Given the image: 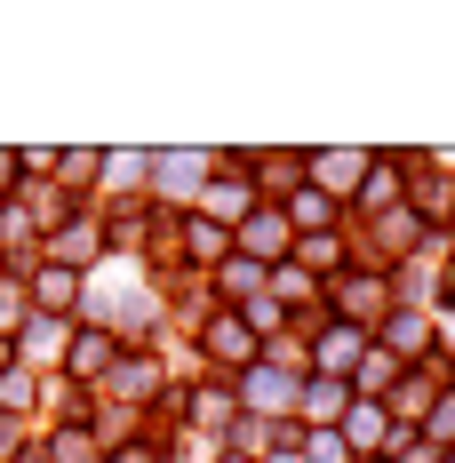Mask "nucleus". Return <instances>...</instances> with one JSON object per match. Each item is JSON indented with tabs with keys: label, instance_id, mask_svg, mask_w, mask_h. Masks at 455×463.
I'll return each instance as SVG.
<instances>
[{
	"label": "nucleus",
	"instance_id": "nucleus-14",
	"mask_svg": "<svg viewBox=\"0 0 455 463\" xmlns=\"http://www.w3.org/2000/svg\"><path fill=\"white\" fill-rule=\"evenodd\" d=\"M400 200H408V168H400V160H375L367 184H360V208H367V216H384V208H400Z\"/></svg>",
	"mask_w": 455,
	"mask_h": 463
},
{
	"label": "nucleus",
	"instance_id": "nucleus-7",
	"mask_svg": "<svg viewBox=\"0 0 455 463\" xmlns=\"http://www.w3.org/2000/svg\"><path fill=\"white\" fill-rule=\"evenodd\" d=\"M96 256H104V224H96V216H64V224L48 232V264L81 272V264H96Z\"/></svg>",
	"mask_w": 455,
	"mask_h": 463
},
{
	"label": "nucleus",
	"instance_id": "nucleus-12",
	"mask_svg": "<svg viewBox=\"0 0 455 463\" xmlns=\"http://www.w3.org/2000/svg\"><path fill=\"white\" fill-rule=\"evenodd\" d=\"M104 392H120V400H160V360L152 352H128V360H112V375H104Z\"/></svg>",
	"mask_w": 455,
	"mask_h": 463
},
{
	"label": "nucleus",
	"instance_id": "nucleus-32",
	"mask_svg": "<svg viewBox=\"0 0 455 463\" xmlns=\"http://www.w3.org/2000/svg\"><path fill=\"white\" fill-rule=\"evenodd\" d=\"M176 463H184V456H176Z\"/></svg>",
	"mask_w": 455,
	"mask_h": 463
},
{
	"label": "nucleus",
	"instance_id": "nucleus-31",
	"mask_svg": "<svg viewBox=\"0 0 455 463\" xmlns=\"http://www.w3.org/2000/svg\"><path fill=\"white\" fill-rule=\"evenodd\" d=\"M216 463H248V456H216Z\"/></svg>",
	"mask_w": 455,
	"mask_h": 463
},
{
	"label": "nucleus",
	"instance_id": "nucleus-1",
	"mask_svg": "<svg viewBox=\"0 0 455 463\" xmlns=\"http://www.w3.org/2000/svg\"><path fill=\"white\" fill-rule=\"evenodd\" d=\"M327 312L344 327H375L392 312V272H375V264H367V272H336L327 279Z\"/></svg>",
	"mask_w": 455,
	"mask_h": 463
},
{
	"label": "nucleus",
	"instance_id": "nucleus-25",
	"mask_svg": "<svg viewBox=\"0 0 455 463\" xmlns=\"http://www.w3.org/2000/svg\"><path fill=\"white\" fill-rule=\"evenodd\" d=\"M104 168V152H56V176H64V192L81 184V176H96Z\"/></svg>",
	"mask_w": 455,
	"mask_h": 463
},
{
	"label": "nucleus",
	"instance_id": "nucleus-26",
	"mask_svg": "<svg viewBox=\"0 0 455 463\" xmlns=\"http://www.w3.org/2000/svg\"><path fill=\"white\" fill-rule=\"evenodd\" d=\"M24 456V431H16V416H0V463H16Z\"/></svg>",
	"mask_w": 455,
	"mask_h": 463
},
{
	"label": "nucleus",
	"instance_id": "nucleus-16",
	"mask_svg": "<svg viewBox=\"0 0 455 463\" xmlns=\"http://www.w3.org/2000/svg\"><path fill=\"white\" fill-rule=\"evenodd\" d=\"M248 176H256V184H264V200L280 208V192L304 184V152H272V160H256V152H248Z\"/></svg>",
	"mask_w": 455,
	"mask_h": 463
},
{
	"label": "nucleus",
	"instance_id": "nucleus-21",
	"mask_svg": "<svg viewBox=\"0 0 455 463\" xmlns=\"http://www.w3.org/2000/svg\"><path fill=\"white\" fill-rule=\"evenodd\" d=\"M448 200H455V192L440 184V176H415V192H408V208L423 216V224H440V216H448Z\"/></svg>",
	"mask_w": 455,
	"mask_h": 463
},
{
	"label": "nucleus",
	"instance_id": "nucleus-33",
	"mask_svg": "<svg viewBox=\"0 0 455 463\" xmlns=\"http://www.w3.org/2000/svg\"><path fill=\"white\" fill-rule=\"evenodd\" d=\"M448 463H455V456H448Z\"/></svg>",
	"mask_w": 455,
	"mask_h": 463
},
{
	"label": "nucleus",
	"instance_id": "nucleus-3",
	"mask_svg": "<svg viewBox=\"0 0 455 463\" xmlns=\"http://www.w3.org/2000/svg\"><path fill=\"white\" fill-rule=\"evenodd\" d=\"M296 400H304V375H280V368H264V360L240 375V392H232L240 416H272V423L296 416Z\"/></svg>",
	"mask_w": 455,
	"mask_h": 463
},
{
	"label": "nucleus",
	"instance_id": "nucleus-19",
	"mask_svg": "<svg viewBox=\"0 0 455 463\" xmlns=\"http://www.w3.org/2000/svg\"><path fill=\"white\" fill-rule=\"evenodd\" d=\"M224 296L256 304V296H264V264H248V256H224ZM240 304H232V312H240Z\"/></svg>",
	"mask_w": 455,
	"mask_h": 463
},
{
	"label": "nucleus",
	"instance_id": "nucleus-5",
	"mask_svg": "<svg viewBox=\"0 0 455 463\" xmlns=\"http://www.w3.org/2000/svg\"><path fill=\"white\" fill-rule=\"evenodd\" d=\"M367 168H375V152H304V184L319 200H360Z\"/></svg>",
	"mask_w": 455,
	"mask_h": 463
},
{
	"label": "nucleus",
	"instance_id": "nucleus-28",
	"mask_svg": "<svg viewBox=\"0 0 455 463\" xmlns=\"http://www.w3.org/2000/svg\"><path fill=\"white\" fill-rule=\"evenodd\" d=\"M16 184V152H0V192Z\"/></svg>",
	"mask_w": 455,
	"mask_h": 463
},
{
	"label": "nucleus",
	"instance_id": "nucleus-22",
	"mask_svg": "<svg viewBox=\"0 0 455 463\" xmlns=\"http://www.w3.org/2000/svg\"><path fill=\"white\" fill-rule=\"evenodd\" d=\"M48 463H96V431L64 423V431H56V448H48Z\"/></svg>",
	"mask_w": 455,
	"mask_h": 463
},
{
	"label": "nucleus",
	"instance_id": "nucleus-6",
	"mask_svg": "<svg viewBox=\"0 0 455 463\" xmlns=\"http://www.w3.org/2000/svg\"><path fill=\"white\" fill-rule=\"evenodd\" d=\"M216 176V160L208 152H152V184L168 192V200H200Z\"/></svg>",
	"mask_w": 455,
	"mask_h": 463
},
{
	"label": "nucleus",
	"instance_id": "nucleus-2",
	"mask_svg": "<svg viewBox=\"0 0 455 463\" xmlns=\"http://www.w3.org/2000/svg\"><path fill=\"white\" fill-rule=\"evenodd\" d=\"M232 256H248V264H264V272L296 256V232H288V216H280L272 200H256V208L232 224Z\"/></svg>",
	"mask_w": 455,
	"mask_h": 463
},
{
	"label": "nucleus",
	"instance_id": "nucleus-24",
	"mask_svg": "<svg viewBox=\"0 0 455 463\" xmlns=\"http://www.w3.org/2000/svg\"><path fill=\"white\" fill-rule=\"evenodd\" d=\"M33 392H41V383H33V375H0V408H8V416H24V408H33Z\"/></svg>",
	"mask_w": 455,
	"mask_h": 463
},
{
	"label": "nucleus",
	"instance_id": "nucleus-8",
	"mask_svg": "<svg viewBox=\"0 0 455 463\" xmlns=\"http://www.w3.org/2000/svg\"><path fill=\"white\" fill-rule=\"evenodd\" d=\"M367 344H375V335H367V327H319V344H312V368L319 375H344V383H352V368H360L367 360Z\"/></svg>",
	"mask_w": 455,
	"mask_h": 463
},
{
	"label": "nucleus",
	"instance_id": "nucleus-9",
	"mask_svg": "<svg viewBox=\"0 0 455 463\" xmlns=\"http://www.w3.org/2000/svg\"><path fill=\"white\" fill-rule=\"evenodd\" d=\"M384 352L408 368V360H431L440 352V335H431V312H392L384 320Z\"/></svg>",
	"mask_w": 455,
	"mask_h": 463
},
{
	"label": "nucleus",
	"instance_id": "nucleus-20",
	"mask_svg": "<svg viewBox=\"0 0 455 463\" xmlns=\"http://www.w3.org/2000/svg\"><path fill=\"white\" fill-rule=\"evenodd\" d=\"M415 439H431V448H448V456H455V392H440V400H431V416H423V431H415Z\"/></svg>",
	"mask_w": 455,
	"mask_h": 463
},
{
	"label": "nucleus",
	"instance_id": "nucleus-11",
	"mask_svg": "<svg viewBox=\"0 0 455 463\" xmlns=\"http://www.w3.org/2000/svg\"><path fill=\"white\" fill-rule=\"evenodd\" d=\"M24 296H33V312H41V320H72V304H81V272L48 264V272L24 288Z\"/></svg>",
	"mask_w": 455,
	"mask_h": 463
},
{
	"label": "nucleus",
	"instance_id": "nucleus-30",
	"mask_svg": "<svg viewBox=\"0 0 455 463\" xmlns=\"http://www.w3.org/2000/svg\"><path fill=\"white\" fill-rule=\"evenodd\" d=\"M8 352H16V344H8V335H0V375H8Z\"/></svg>",
	"mask_w": 455,
	"mask_h": 463
},
{
	"label": "nucleus",
	"instance_id": "nucleus-29",
	"mask_svg": "<svg viewBox=\"0 0 455 463\" xmlns=\"http://www.w3.org/2000/svg\"><path fill=\"white\" fill-rule=\"evenodd\" d=\"M256 463H304V456H296V448H280V456H256Z\"/></svg>",
	"mask_w": 455,
	"mask_h": 463
},
{
	"label": "nucleus",
	"instance_id": "nucleus-27",
	"mask_svg": "<svg viewBox=\"0 0 455 463\" xmlns=\"http://www.w3.org/2000/svg\"><path fill=\"white\" fill-rule=\"evenodd\" d=\"M104 463H160V456H152V448H112Z\"/></svg>",
	"mask_w": 455,
	"mask_h": 463
},
{
	"label": "nucleus",
	"instance_id": "nucleus-10",
	"mask_svg": "<svg viewBox=\"0 0 455 463\" xmlns=\"http://www.w3.org/2000/svg\"><path fill=\"white\" fill-rule=\"evenodd\" d=\"M112 360H120V344H112L104 327H81V335L64 344V375H81V383H104Z\"/></svg>",
	"mask_w": 455,
	"mask_h": 463
},
{
	"label": "nucleus",
	"instance_id": "nucleus-13",
	"mask_svg": "<svg viewBox=\"0 0 455 463\" xmlns=\"http://www.w3.org/2000/svg\"><path fill=\"white\" fill-rule=\"evenodd\" d=\"M176 248L192 256V264H224V256H232V224H208V216H184V224H176Z\"/></svg>",
	"mask_w": 455,
	"mask_h": 463
},
{
	"label": "nucleus",
	"instance_id": "nucleus-23",
	"mask_svg": "<svg viewBox=\"0 0 455 463\" xmlns=\"http://www.w3.org/2000/svg\"><path fill=\"white\" fill-rule=\"evenodd\" d=\"M33 320V296H24V279H0V335L8 327H24Z\"/></svg>",
	"mask_w": 455,
	"mask_h": 463
},
{
	"label": "nucleus",
	"instance_id": "nucleus-17",
	"mask_svg": "<svg viewBox=\"0 0 455 463\" xmlns=\"http://www.w3.org/2000/svg\"><path fill=\"white\" fill-rule=\"evenodd\" d=\"M400 375H408V368H400V360H392L384 344H367V360L352 368V400H384V392H392Z\"/></svg>",
	"mask_w": 455,
	"mask_h": 463
},
{
	"label": "nucleus",
	"instance_id": "nucleus-15",
	"mask_svg": "<svg viewBox=\"0 0 455 463\" xmlns=\"http://www.w3.org/2000/svg\"><path fill=\"white\" fill-rule=\"evenodd\" d=\"M296 408H304L312 423H336L344 408H352V383H344V375H304V400H296Z\"/></svg>",
	"mask_w": 455,
	"mask_h": 463
},
{
	"label": "nucleus",
	"instance_id": "nucleus-18",
	"mask_svg": "<svg viewBox=\"0 0 455 463\" xmlns=\"http://www.w3.org/2000/svg\"><path fill=\"white\" fill-rule=\"evenodd\" d=\"M112 192H137V184H152V152H104V168H96Z\"/></svg>",
	"mask_w": 455,
	"mask_h": 463
},
{
	"label": "nucleus",
	"instance_id": "nucleus-4",
	"mask_svg": "<svg viewBox=\"0 0 455 463\" xmlns=\"http://www.w3.org/2000/svg\"><path fill=\"white\" fill-rule=\"evenodd\" d=\"M192 335H200V352H208V360H232L240 375H248L256 360H264V335H256V327L240 320V312H208V320L192 327Z\"/></svg>",
	"mask_w": 455,
	"mask_h": 463
}]
</instances>
